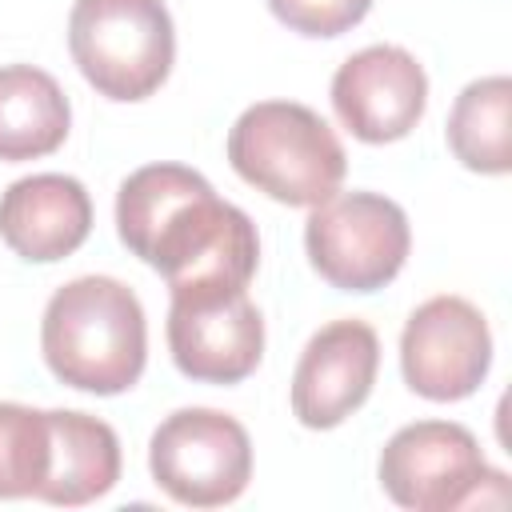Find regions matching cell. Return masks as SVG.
Masks as SVG:
<instances>
[{
    "mask_svg": "<svg viewBox=\"0 0 512 512\" xmlns=\"http://www.w3.org/2000/svg\"><path fill=\"white\" fill-rule=\"evenodd\" d=\"M116 232L132 256L168 280V292L248 288L260 236L248 212L220 200L184 164H144L116 192Z\"/></svg>",
    "mask_w": 512,
    "mask_h": 512,
    "instance_id": "6da1fadb",
    "label": "cell"
},
{
    "mask_svg": "<svg viewBox=\"0 0 512 512\" xmlns=\"http://www.w3.org/2000/svg\"><path fill=\"white\" fill-rule=\"evenodd\" d=\"M40 348L68 388L128 392L148 360V324L136 292L112 276H80L52 292L40 320Z\"/></svg>",
    "mask_w": 512,
    "mask_h": 512,
    "instance_id": "7a4b0ae2",
    "label": "cell"
},
{
    "mask_svg": "<svg viewBox=\"0 0 512 512\" xmlns=\"http://www.w3.org/2000/svg\"><path fill=\"white\" fill-rule=\"evenodd\" d=\"M228 164L256 192L288 208H316L340 192L348 156L328 120L308 104L260 100L232 124Z\"/></svg>",
    "mask_w": 512,
    "mask_h": 512,
    "instance_id": "3957f363",
    "label": "cell"
},
{
    "mask_svg": "<svg viewBox=\"0 0 512 512\" xmlns=\"http://www.w3.org/2000/svg\"><path fill=\"white\" fill-rule=\"evenodd\" d=\"M68 52L80 76L108 100L152 96L176 60V32L164 0H76Z\"/></svg>",
    "mask_w": 512,
    "mask_h": 512,
    "instance_id": "277c9868",
    "label": "cell"
},
{
    "mask_svg": "<svg viewBox=\"0 0 512 512\" xmlns=\"http://www.w3.org/2000/svg\"><path fill=\"white\" fill-rule=\"evenodd\" d=\"M508 476L488 468L480 440L452 420L404 424L380 452L384 492L412 512H456L468 504H500L488 488L508 492Z\"/></svg>",
    "mask_w": 512,
    "mask_h": 512,
    "instance_id": "5b68a950",
    "label": "cell"
},
{
    "mask_svg": "<svg viewBox=\"0 0 512 512\" xmlns=\"http://www.w3.org/2000/svg\"><path fill=\"white\" fill-rule=\"evenodd\" d=\"M312 268L340 292H376L408 260L412 232L396 200L380 192H336L304 224Z\"/></svg>",
    "mask_w": 512,
    "mask_h": 512,
    "instance_id": "8992f818",
    "label": "cell"
},
{
    "mask_svg": "<svg viewBox=\"0 0 512 512\" xmlns=\"http://www.w3.org/2000/svg\"><path fill=\"white\" fill-rule=\"evenodd\" d=\"M152 480L184 508L232 504L252 480L244 424L216 408H180L148 440Z\"/></svg>",
    "mask_w": 512,
    "mask_h": 512,
    "instance_id": "52a82bcc",
    "label": "cell"
},
{
    "mask_svg": "<svg viewBox=\"0 0 512 512\" xmlns=\"http://www.w3.org/2000/svg\"><path fill=\"white\" fill-rule=\"evenodd\" d=\"M492 364V332L484 312L464 296L424 300L400 332V372L424 400L448 404L472 396Z\"/></svg>",
    "mask_w": 512,
    "mask_h": 512,
    "instance_id": "ba28073f",
    "label": "cell"
},
{
    "mask_svg": "<svg viewBox=\"0 0 512 512\" xmlns=\"http://www.w3.org/2000/svg\"><path fill=\"white\" fill-rule=\"evenodd\" d=\"M168 348L176 368L200 384H240L264 356V320L244 288L172 292Z\"/></svg>",
    "mask_w": 512,
    "mask_h": 512,
    "instance_id": "9c48e42d",
    "label": "cell"
},
{
    "mask_svg": "<svg viewBox=\"0 0 512 512\" xmlns=\"http://www.w3.org/2000/svg\"><path fill=\"white\" fill-rule=\"evenodd\" d=\"M428 104V76L400 44H372L348 56L332 76V108L364 144L404 140Z\"/></svg>",
    "mask_w": 512,
    "mask_h": 512,
    "instance_id": "30bf717a",
    "label": "cell"
},
{
    "mask_svg": "<svg viewBox=\"0 0 512 512\" xmlns=\"http://www.w3.org/2000/svg\"><path fill=\"white\" fill-rule=\"evenodd\" d=\"M380 368V340L364 320L324 324L300 352L292 372V412L304 428L344 424L372 392Z\"/></svg>",
    "mask_w": 512,
    "mask_h": 512,
    "instance_id": "8fae6325",
    "label": "cell"
},
{
    "mask_svg": "<svg viewBox=\"0 0 512 512\" xmlns=\"http://www.w3.org/2000/svg\"><path fill=\"white\" fill-rule=\"evenodd\" d=\"M92 232V200L76 176L36 172L4 188L0 196V236L32 264H52L72 256Z\"/></svg>",
    "mask_w": 512,
    "mask_h": 512,
    "instance_id": "7c38bea8",
    "label": "cell"
},
{
    "mask_svg": "<svg viewBox=\"0 0 512 512\" xmlns=\"http://www.w3.org/2000/svg\"><path fill=\"white\" fill-rule=\"evenodd\" d=\"M52 468L36 500L80 508L100 500L120 480V440L116 432L72 408H52Z\"/></svg>",
    "mask_w": 512,
    "mask_h": 512,
    "instance_id": "4fadbf2b",
    "label": "cell"
},
{
    "mask_svg": "<svg viewBox=\"0 0 512 512\" xmlns=\"http://www.w3.org/2000/svg\"><path fill=\"white\" fill-rule=\"evenodd\" d=\"M72 108L56 76L32 64L0 68V160L20 164L64 144Z\"/></svg>",
    "mask_w": 512,
    "mask_h": 512,
    "instance_id": "5bb4252c",
    "label": "cell"
},
{
    "mask_svg": "<svg viewBox=\"0 0 512 512\" xmlns=\"http://www.w3.org/2000/svg\"><path fill=\"white\" fill-rule=\"evenodd\" d=\"M452 156L484 176H504L512 168V80L484 76L472 80L448 112Z\"/></svg>",
    "mask_w": 512,
    "mask_h": 512,
    "instance_id": "9a60e30c",
    "label": "cell"
},
{
    "mask_svg": "<svg viewBox=\"0 0 512 512\" xmlns=\"http://www.w3.org/2000/svg\"><path fill=\"white\" fill-rule=\"evenodd\" d=\"M52 468V416L28 404H0V500L40 496Z\"/></svg>",
    "mask_w": 512,
    "mask_h": 512,
    "instance_id": "2e32d148",
    "label": "cell"
},
{
    "mask_svg": "<svg viewBox=\"0 0 512 512\" xmlns=\"http://www.w3.org/2000/svg\"><path fill=\"white\" fill-rule=\"evenodd\" d=\"M268 8L300 36H340L368 16L372 0H268Z\"/></svg>",
    "mask_w": 512,
    "mask_h": 512,
    "instance_id": "e0dca14e",
    "label": "cell"
}]
</instances>
